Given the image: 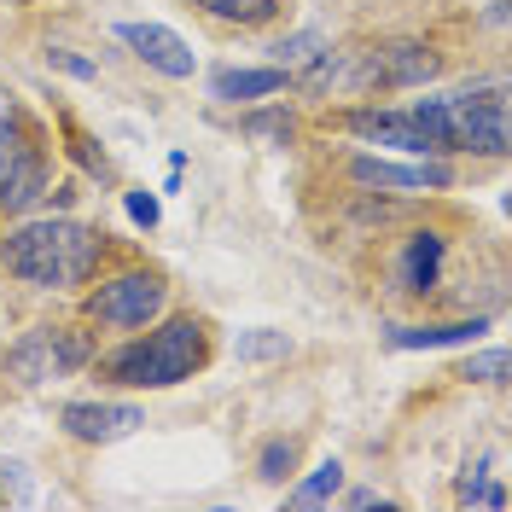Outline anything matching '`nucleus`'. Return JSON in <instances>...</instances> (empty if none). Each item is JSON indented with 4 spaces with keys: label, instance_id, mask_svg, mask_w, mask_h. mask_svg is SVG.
I'll use <instances>...</instances> for the list:
<instances>
[{
    "label": "nucleus",
    "instance_id": "aec40b11",
    "mask_svg": "<svg viewBox=\"0 0 512 512\" xmlns=\"http://www.w3.org/2000/svg\"><path fill=\"white\" fill-rule=\"evenodd\" d=\"M460 379H478V384H507V350H483V355H472Z\"/></svg>",
    "mask_w": 512,
    "mask_h": 512
},
{
    "label": "nucleus",
    "instance_id": "20e7f679",
    "mask_svg": "<svg viewBox=\"0 0 512 512\" xmlns=\"http://www.w3.org/2000/svg\"><path fill=\"white\" fill-rule=\"evenodd\" d=\"M94 361V338L82 326H35L24 344L6 350V373L18 384H47V379H70Z\"/></svg>",
    "mask_w": 512,
    "mask_h": 512
},
{
    "label": "nucleus",
    "instance_id": "f8f14e48",
    "mask_svg": "<svg viewBox=\"0 0 512 512\" xmlns=\"http://www.w3.org/2000/svg\"><path fill=\"white\" fill-rule=\"evenodd\" d=\"M443 233H414L408 245H402V262H396V291H408V297H419V291L437 286V274H443Z\"/></svg>",
    "mask_w": 512,
    "mask_h": 512
},
{
    "label": "nucleus",
    "instance_id": "423d86ee",
    "mask_svg": "<svg viewBox=\"0 0 512 512\" xmlns=\"http://www.w3.org/2000/svg\"><path fill=\"white\" fill-rule=\"evenodd\" d=\"M41 192H47V158L35 152L18 128H6L0 134V216L30 210Z\"/></svg>",
    "mask_w": 512,
    "mask_h": 512
},
{
    "label": "nucleus",
    "instance_id": "6ab92c4d",
    "mask_svg": "<svg viewBox=\"0 0 512 512\" xmlns=\"http://www.w3.org/2000/svg\"><path fill=\"white\" fill-rule=\"evenodd\" d=\"M291 466H297V443H291V437H274V443L262 448V460H256V478L262 483H286Z\"/></svg>",
    "mask_w": 512,
    "mask_h": 512
},
{
    "label": "nucleus",
    "instance_id": "4be33fe9",
    "mask_svg": "<svg viewBox=\"0 0 512 512\" xmlns=\"http://www.w3.org/2000/svg\"><path fill=\"white\" fill-rule=\"evenodd\" d=\"M123 210H128V222L158 227V198H152V192H123Z\"/></svg>",
    "mask_w": 512,
    "mask_h": 512
},
{
    "label": "nucleus",
    "instance_id": "393cba45",
    "mask_svg": "<svg viewBox=\"0 0 512 512\" xmlns=\"http://www.w3.org/2000/svg\"><path fill=\"white\" fill-rule=\"evenodd\" d=\"M6 128H18V105H12L6 88H0V134H6Z\"/></svg>",
    "mask_w": 512,
    "mask_h": 512
},
{
    "label": "nucleus",
    "instance_id": "b1692460",
    "mask_svg": "<svg viewBox=\"0 0 512 512\" xmlns=\"http://www.w3.org/2000/svg\"><path fill=\"white\" fill-rule=\"evenodd\" d=\"M344 507H355V512H367V507H390V495H379V489H350V495H344Z\"/></svg>",
    "mask_w": 512,
    "mask_h": 512
},
{
    "label": "nucleus",
    "instance_id": "a878e982",
    "mask_svg": "<svg viewBox=\"0 0 512 512\" xmlns=\"http://www.w3.org/2000/svg\"><path fill=\"white\" fill-rule=\"evenodd\" d=\"M0 507H6V489H0Z\"/></svg>",
    "mask_w": 512,
    "mask_h": 512
},
{
    "label": "nucleus",
    "instance_id": "0eeeda50",
    "mask_svg": "<svg viewBox=\"0 0 512 512\" xmlns=\"http://www.w3.org/2000/svg\"><path fill=\"white\" fill-rule=\"evenodd\" d=\"M443 70V59L425 47V41H384L373 47L367 59H361V88H419V82H431Z\"/></svg>",
    "mask_w": 512,
    "mask_h": 512
},
{
    "label": "nucleus",
    "instance_id": "7ed1b4c3",
    "mask_svg": "<svg viewBox=\"0 0 512 512\" xmlns=\"http://www.w3.org/2000/svg\"><path fill=\"white\" fill-rule=\"evenodd\" d=\"M408 111L437 134L443 152H483V158L507 152V88L501 82L466 88V94H448V99H419Z\"/></svg>",
    "mask_w": 512,
    "mask_h": 512
},
{
    "label": "nucleus",
    "instance_id": "39448f33",
    "mask_svg": "<svg viewBox=\"0 0 512 512\" xmlns=\"http://www.w3.org/2000/svg\"><path fill=\"white\" fill-rule=\"evenodd\" d=\"M163 303H169V286H163L158 274L128 268V274L105 280V286L88 297V315H94L99 326H111V332H140L146 320L163 315Z\"/></svg>",
    "mask_w": 512,
    "mask_h": 512
},
{
    "label": "nucleus",
    "instance_id": "a211bd4d",
    "mask_svg": "<svg viewBox=\"0 0 512 512\" xmlns=\"http://www.w3.org/2000/svg\"><path fill=\"white\" fill-rule=\"evenodd\" d=\"M233 350H239V361H280V355H291V338L256 326V332H239V338H233Z\"/></svg>",
    "mask_w": 512,
    "mask_h": 512
},
{
    "label": "nucleus",
    "instance_id": "9d476101",
    "mask_svg": "<svg viewBox=\"0 0 512 512\" xmlns=\"http://www.w3.org/2000/svg\"><path fill=\"white\" fill-rule=\"evenodd\" d=\"M117 41L134 47V59H146L158 76H169V82H187L192 70H198V53H192L169 24H117Z\"/></svg>",
    "mask_w": 512,
    "mask_h": 512
},
{
    "label": "nucleus",
    "instance_id": "2eb2a0df",
    "mask_svg": "<svg viewBox=\"0 0 512 512\" xmlns=\"http://www.w3.org/2000/svg\"><path fill=\"white\" fill-rule=\"evenodd\" d=\"M338 489H344V466H338V460H320V466L291 489L286 501L297 512H315V507H332V501H338Z\"/></svg>",
    "mask_w": 512,
    "mask_h": 512
},
{
    "label": "nucleus",
    "instance_id": "6e6552de",
    "mask_svg": "<svg viewBox=\"0 0 512 512\" xmlns=\"http://www.w3.org/2000/svg\"><path fill=\"white\" fill-rule=\"evenodd\" d=\"M344 128L350 134H361V140H373V146H396V152H414V158H437L443 146H437V134L419 123L414 111L402 105V111H350L344 117Z\"/></svg>",
    "mask_w": 512,
    "mask_h": 512
},
{
    "label": "nucleus",
    "instance_id": "5701e85b",
    "mask_svg": "<svg viewBox=\"0 0 512 512\" xmlns=\"http://www.w3.org/2000/svg\"><path fill=\"white\" fill-rule=\"evenodd\" d=\"M47 64H53V70H64V76H76V82H94V64L76 59V53H64V47H53V53H47Z\"/></svg>",
    "mask_w": 512,
    "mask_h": 512
},
{
    "label": "nucleus",
    "instance_id": "4468645a",
    "mask_svg": "<svg viewBox=\"0 0 512 512\" xmlns=\"http://www.w3.org/2000/svg\"><path fill=\"white\" fill-rule=\"evenodd\" d=\"M286 88V70H274V64H262V70H239V64H227L210 76V99H222V105H245V99H268Z\"/></svg>",
    "mask_w": 512,
    "mask_h": 512
},
{
    "label": "nucleus",
    "instance_id": "dca6fc26",
    "mask_svg": "<svg viewBox=\"0 0 512 512\" xmlns=\"http://www.w3.org/2000/svg\"><path fill=\"white\" fill-rule=\"evenodd\" d=\"M268 53H274V70H303V64H315L320 53H326V35L297 30V35H286V41H274Z\"/></svg>",
    "mask_w": 512,
    "mask_h": 512
},
{
    "label": "nucleus",
    "instance_id": "f3484780",
    "mask_svg": "<svg viewBox=\"0 0 512 512\" xmlns=\"http://www.w3.org/2000/svg\"><path fill=\"white\" fill-rule=\"evenodd\" d=\"M192 6L210 18H227V24H268L280 12V0H192Z\"/></svg>",
    "mask_w": 512,
    "mask_h": 512
},
{
    "label": "nucleus",
    "instance_id": "f03ea898",
    "mask_svg": "<svg viewBox=\"0 0 512 512\" xmlns=\"http://www.w3.org/2000/svg\"><path fill=\"white\" fill-rule=\"evenodd\" d=\"M204 355H210L204 320L175 315V320H163L158 332L123 344V350L105 361V373H111L117 384H134V390H169V384L192 379V373L204 367Z\"/></svg>",
    "mask_w": 512,
    "mask_h": 512
},
{
    "label": "nucleus",
    "instance_id": "412c9836",
    "mask_svg": "<svg viewBox=\"0 0 512 512\" xmlns=\"http://www.w3.org/2000/svg\"><path fill=\"white\" fill-rule=\"evenodd\" d=\"M291 117L286 111H262V117H245V134H251V140H280V146H286L291 140Z\"/></svg>",
    "mask_w": 512,
    "mask_h": 512
},
{
    "label": "nucleus",
    "instance_id": "1a4fd4ad",
    "mask_svg": "<svg viewBox=\"0 0 512 512\" xmlns=\"http://www.w3.org/2000/svg\"><path fill=\"white\" fill-rule=\"evenodd\" d=\"M350 181L379 192H443L454 187V169L443 158H419V163H390V158H350Z\"/></svg>",
    "mask_w": 512,
    "mask_h": 512
},
{
    "label": "nucleus",
    "instance_id": "9b49d317",
    "mask_svg": "<svg viewBox=\"0 0 512 512\" xmlns=\"http://www.w3.org/2000/svg\"><path fill=\"white\" fill-rule=\"evenodd\" d=\"M59 419L76 443H117V437H128V431L146 425V414L128 408V402H70Z\"/></svg>",
    "mask_w": 512,
    "mask_h": 512
},
{
    "label": "nucleus",
    "instance_id": "ddd939ff",
    "mask_svg": "<svg viewBox=\"0 0 512 512\" xmlns=\"http://www.w3.org/2000/svg\"><path fill=\"white\" fill-rule=\"evenodd\" d=\"M489 320H448V326H390V350H448V344H478Z\"/></svg>",
    "mask_w": 512,
    "mask_h": 512
},
{
    "label": "nucleus",
    "instance_id": "f257e3e1",
    "mask_svg": "<svg viewBox=\"0 0 512 512\" xmlns=\"http://www.w3.org/2000/svg\"><path fill=\"white\" fill-rule=\"evenodd\" d=\"M105 256V233L99 227H82L70 216H35V222H18L6 239H0V262L12 280H24L35 291H70L88 286Z\"/></svg>",
    "mask_w": 512,
    "mask_h": 512
}]
</instances>
